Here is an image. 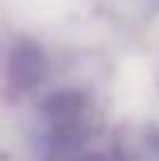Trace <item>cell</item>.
I'll return each mask as SVG.
<instances>
[{
	"label": "cell",
	"mask_w": 159,
	"mask_h": 161,
	"mask_svg": "<svg viewBox=\"0 0 159 161\" xmlns=\"http://www.w3.org/2000/svg\"><path fill=\"white\" fill-rule=\"evenodd\" d=\"M12 75L16 84L28 89L40 82V77L45 75V58H42L40 49L33 44H21L14 49L12 54Z\"/></svg>",
	"instance_id": "1"
}]
</instances>
